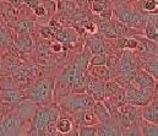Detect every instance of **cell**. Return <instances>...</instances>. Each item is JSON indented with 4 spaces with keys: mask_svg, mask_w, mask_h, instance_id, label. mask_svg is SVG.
Here are the masks:
<instances>
[{
    "mask_svg": "<svg viewBox=\"0 0 158 136\" xmlns=\"http://www.w3.org/2000/svg\"><path fill=\"white\" fill-rule=\"evenodd\" d=\"M60 117V112L55 107L40 105L36 108L31 128L27 129V135H47V128L50 123H55L56 119Z\"/></svg>",
    "mask_w": 158,
    "mask_h": 136,
    "instance_id": "cell-1",
    "label": "cell"
},
{
    "mask_svg": "<svg viewBox=\"0 0 158 136\" xmlns=\"http://www.w3.org/2000/svg\"><path fill=\"white\" fill-rule=\"evenodd\" d=\"M54 84L53 80L49 77H43L37 80L25 93V98L35 102L36 104L40 105H47L50 102L52 94H53Z\"/></svg>",
    "mask_w": 158,
    "mask_h": 136,
    "instance_id": "cell-2",
    "label": "cell"
},
{
    "mask_svg": "<svg viewBox=\"0 0 158 136\" xmlns=\"http://www.w3.org/2000/svg\"><path fill=\"white\" fill-rule=\"evenodd\" d=\"M26 124V119L19 112L6 113L0 117V135H21Z\"/></svg>",
    "mask_w": 158,
    "mask_h": 136,
    "instance_id": "cell-3",
    "label": "cell"
},
{
    "mask_svg": "<svg viewBox=\"0 0 158 136\" xmlns=\"http://www.w3.org/2000/svg\"><path fill=\"white\" fill-rule=\"evenodd\" d=\"M94 102L96 101L88 93L77 92V93H74V94H70V96H66L65 98H63L60 104L64 109H66L71 113H76L80 110L91 108Z\"/></svg>",
    "mask_w": 158,
    "mask_h": 136,
    "instance_id": "cell-4",
    "label": "cell"
},
{
    "mask_svg": "<svg viewBox=\"0 0 158 136\" xmlns=\"http://www.w3.org/2000/svg\"><path fill=\"white\" fill-rule=\"evenodd\" d=\"M155 89H145V87H136L131 86L125 89V103L143 107L153 99Z\"/></svg>",
    "mask_w": 158,
    "mask_h": 136,
    "instance_id": "cell-5",
    "label": "cell"
},
{
    "mask_svg": "<svg viewBox=\"0 0 158 136\" xmlns=\"http://www.w3.org/2000/svg\"><path fill=\"white\" fill-rule=\"evenodd\" d=\"M115 14H117L118 21L127 25V26H130V27H136V26L146 25V21H147V16L146 15H143L139 10L123 6V4L118 5V7L115 10Z\"/></svg>",
    "mask_w": 158,
    "mask_h": 136,
    "instance_id": "cell-6",
    "label": "cell"
},
{
    "mask_svg": "<svg viewBox=\"0 0 158 136\" xmlns=\"http://www.w3.org/2000/svg\"><path fill=\"white\" fill-rule=\"evenodd\" d=\"M103 85L104 81L99 80L89 74L85 75V92L92 96L94 101H103L104 93H103Z\"/></svg>",
    "mask_w": 158,
    "mask_h": 136,
    "instance_id": "cell-7",
    "label": "cell"
},
{
    "mask_svg": "<svg viewBox=\"0 0 158 136\" xmlns=\"http://www.w3.org/2000/svg\"><path fill=\"white\" fill-rule=\"evenodd\" d=\"M137 71V58L131 49H125L119 60V74H135Z\"/></svg>",
    "mask_w": 158,
    "mask_h": 136,
    "instance_id": "cell-8",
    "label": "cell"
},
{
    "mask_svg": "<svg viewBox=\"0 0 158 136\" xmlns=\"http://www.w3.org/2000/svg\"><path fill=\"white\" fill-rule=\"evenodd\" d=\"M132 85L136 87H145V89H155L156 86V79L150 75L147 71H145L143 69L140 71L135 72L134 80H132Z\"/></svg>",
    "mask_w": 158,
    "mask_h": 136,
    "instance_id": "cell-9",
    "label": "cell"
},
{
    "mask_svg": "<svg viewBox=\"0 0 158 136\" xmlns=\"http://www.w3.org/2000/svg\"><path fill=\"white\" fill-rule=\"evenodd\" d=\"M91 109H92L93 114L96 115L98 123L106 122L109 118H112V114H110V103L108 101H106V102L97 101V103L96 102L93 103V105L91 107Z\"/></svg>",
    "mask_w": 158,
    "mask_h": 136,
    "instance_id": "cell-10",
    "label": "cell"
},
{
    "mask_svg": "<svg viewBox=\"0 0 158 136\" xmlns=\"http://www.w3.org/2000/svg\"><path fill=\"white\" fill-rule=\"evenodd\" d=\"M0 99L4 104H19L25 99V93L17 89L2 90L0 92Z\"/></svg>",
    "mask_w": 158,
    "mask_h": 136,
    "instance_id": "cell-11",
    "label": "cell"
},
{
    "mask_svg": "<svg viewBox=\"0 0 158 136\" xmlns=\"http://www.w3.org/2000/svg\"><path fill=\"white\" fill-rule=\"evenodd\" d=\"M114 124L110 123V118L106 122H102L101 125L97 128V135L102 136H117L123 135V129H120L117 124V120L114 119Z\"/></svg>",
    "mask_w": 158,
    "mask_h": 136,
    "instance_id": "cell-12",
    "label": "cell"
},
{
    "mask_svg": "<svg viewBox=\"0 0 158 136\" xmlns=\"http://www.w3.org/2000/svg\"><path fill=\"white\" fill-rule=\"evenodd\" d=\"M141 118L151 123H158V103L157 99H152L150 103L142 107Z\"/></svg>",
    "mask_w": 158,
    "mask_h": 136,
    "instance_id": "cell-13",
    "label": "cell"
},
{
    "mask_svg": "<svg viewBox=\"0 0 158 136\" xmlns=\"http://www.w3.org/2000/svg\"><path fill=\"white\" fill-rule=\"evenodd\" d=\"M15 45L21 53H30L33 49V41L28 33H17Z\"/></svg>",
    "mask_w": 158,
    "mask_h": 136,
    "instance_id": "cell-14",
    "label": "cell"
},
{
    "mask_svg": "<svg viewBox=\"0 0 158 136\" xmlns=\"http://www.w3.org/2000/svg\"><path fill=\"white\" fill-rule=\"evenodd\" d=\"M86 71L89 75H92V76H94V77H97L99 80H103V81H107V80H109L112 77L110 76V71H109V69H108V66L106 64H103V65H89L86 69Z\"/></svg>",
    "mask_w": 158,
    "mask_h": 136,
    "instance_id": "cell-15",
    "label": "cell"
},
{
    "mask_svg": "<svg viewBox=\"0 0 158 136\" xmlns=\"http://www.w3.org/2000/svg\"><path fill=\"white\" fill-rule=\"evenodd\" d=\"M1 15L4 16L7 23L14 25L17 21L19 11L11 2H1Z\"/></svg>",
    "mask_w": 158,
    "mask_h": 136,
    "instance_id": "cell-16",
    "label": "cell"
},
{
    "mask_svg": "<svg viewBox=\"0 0 158 136\" xmlns=\"http://www.w3.org/2000/svg\"><path fill=\"white\" fill-rule=\"evenodd\" d=\"M76 119L79 120L81 125H94L98 123V120H97V118L93 114L91 108L76 112Z\"/></svg>",
    "mask_w": 158,
    "mask_h": 136,
    "instance_id": "cell-17",
    "label": "cell"
},
{
    "mask_svg": "<svg viewBox=\"0 0 158 136\" xmlns=\"http://www.w3.org/2000/svg\"><path fill=\"white\" fill-rule=\"evenodd\" d=\"M98 30L103 36L108 38H117V31H115L114 22H112L110 20H103L102 22H99Z\"/></svg>",
    "mask_w": 158,
    "mask_h": 136,
    "instance_id": "cell-18",
    "label": "cell"
},
{
    "mask_svg": "<svg viewBox=\"0 0 158 136\" xmlns=\"http://www.w3.org/2000/svg\"><path fill=\"white\" fill-rule=\"evenodd\" d=\"M55 129L58 134L68 135L73 130V122L68 118H58L55 122Z\"/></svg>",
    "mask_w": 158,
    "mask_h": 136,
    "instance_id": "cell-19",
    "label": "cell"
},
{
    "mask_svg": "<svg viewBox=\"0 0 158 136\" xmlns=\"http://www.w3.org/2000/svg\"><path fill=\"white\" fill-rule=\"evenodd\" d=\"M140 130H141V135H146V136L158 135L157 123H151V122L145 120V119H142V122L140 123Z\"/></svg>",
    "mask_w": 158,
    "mask_h": 136,
    "instance_id": "cell-20",
    "label": "cell"
},
{
    "mask_svg": "<svg viewBox=\"0 0 158 136\" xmlns=\"http://www.w3.org/2000/svg\"><path fill=\"white\" fill-rule=\"evenodd\" d=\"M142 69L147 71L150 75H152L156 80L158 79V60L157 56H152L150 59H146L142 64Z\"/></svg>",
    "mask_w": 158,
    "mask_h": 136,
    "instance_id": "cell-21",
    "label": "cell"
},
{
    "mask_svg": "<svg viewBox=\"0 0 158 136\" xmlns=\"http://www.w3.org/2000/svg\"><path fill=\"white\" fill-rule=\"evenodd\" d=\"M114 26H115V31H117V37H131L137 33L135 30H132V27H130L120 21H114Z\"/></svg>",
    "mask_w": 158,
    "mask_h": 136,
    "instance_id": "cell-22",
    "label": "cell"
},
{
    "mask_svg": "<svg viewBox=\"0 0 158 136\" xmlns=\"http://www.w3.org/2000/svg\"><path fill=\"white\" fill-rule=\"evenodd\" d=\"M33 22L28 19H22V20H17L14 23V30L16 33H30V31L32 30Z\"/></svg>",
    "mask_w": 158,
    "mask_h": 136,
    "instance_id": "cell-23",
    "label": "cell"
},
{
    "mask_svg": "<svg viewBox=\"0 0 158 136\" xmlns=\"http://www.w3.org/2000/svg\"><path fill=\"white\" fill-rule=\"evenodd\" d=\"M87 43H88V48L92 52V54H96V53H106V48H104V44H103L102 39H99L97 36L89 37L87 39Z\"/></svg>",
    "mask_w": 158,
    "mask_h": 136,
    "instance_id": "cell-24",
    "label": "cell"
},
{
    "mask_svg": "<svg viewBox=\"0 0 158 136\" xmlns=\"http://www.w3.org/2000/svg\"><path fill=\"white\" fill-rule=\"evenodd\" d=\"M108 102L110 103L112 107H115V108H119V107L124 105L125 104V89L120 87L112 97L108 98Z\"/></svg>",
    "mask_w": 158,
    "mask_h": 136,
    "instance_id": "cell-25",
    "label": "cell"
},
{
    "mask_svg": "<svg viewBox=\"0 0 158 136\" xmlns=\"http://www.w3.org/2000/svg\"><path fill=\"white\" fill-rule=\"evenodd\" d=\"M121 86L119 85L117 81H112L110 79L104 81V85H103V93H104V98L108 99L109 97H112L117 91L120 89Z\"/></svg>",
    "mask_w": 158,
    "mask_h": 136,
    "instance_id": "cell-26",
    "label": "cell"
},
{
    "mask_svg": "<svg viewBox=\"0 0 158 136\" xmlns=\"http://www.w3.org/2000/svg\"><path fill=\"white\" fill-rule=\"evenodd\" d=\"M117 47L121 49H137V41L130 37H117Z\"/></svg>",
    "mask_w": 158,
    "mask_h": 136,
    "instance_id": "cell-27",
    "label": "cell"
},
{
    "mask_svg": "<svg viewBox=\"0 0 158 136\" xmlns=\"http://www.w3.org/2000/svg\"><path fill=\"white\" fill-rule=\"evenodd\" d=\"M146 22H147V26L145 27V31H143L145 37H146L147 39H151V41L157 42V39H158V26L157 25H155L153 22L148 21V20H147Z\"/></svg>",
    "mask_w": 158,
    "mask_h": 136,
    "instance_id": "cell-28",
    "label": "cell"
},
{
    "mask_svg": "<svg viewBox=\"0 0 158 136\" xmlns=\"http://www.w3.org/2000/svg\"><path fill=\"white\" fill-rule=\"evenodd\" d=\"M106 65L108 66L112 77L119 74V59H117V56H114V55H112V56H107Z\"/></svg>",
    "mask_w": 158,
    "mask_h": 136,
    "instance_id": "cell-29",
    "label": "cell"
},
{
    "mask_svg": "<svg viewBox=\"0 0 158 136\" xmlns=\"http://www.w3.org/2000/svg\"><path fill=\"white\" fill-rule=\"evenodd\" d=\"M12 44V38L10 33L0 25V47H10Z\"/></svg>",
    "mask_w": 158,
    "mask_h": 136,
    "instance_id": "cell-30",
    "label": "cell"
},
{
    "mask_svg": "<svg viewBox=\"0 0 158 136\" xmlns=\"http://www.w3.org/2000/svg\"><path fill=\"white\" fill-rule=\"evenodd\" d=\"M109 5H110L109 0H93L92 1V11L96 14H101Z\"/></svg>",
    "mask_w": 158,
    "mask_h": 136,
    "instance_id": "cell-31",
    "label": "cell"
},
{
    "mask_svg": "<svg viewBox=\"0 0 158 136\" xmlns=\"http://www.w3.org/2000/svg\"><path fill=\"white\" fill-rule=\"evenodd\" d=\"M106 60H107V55L104 53H96L89 58L88 64L89 65H103L106 64Z\"/></svg>",
    "mask_w": 158,
    "mask_h": 136,
    "instance_id": "cell-32",
    "label": "cell"
},
{
    "mask_svg": "<svg viewBox=\"0 0 158 136\" xmlns=\"http://www.w3.org/2000/svg\"><path fill=\"white\" fill-rule=\"evenodd\" d=\"M80 136H94L97 135V128L93 125H81L79 131Z\"/></svg>",
    "mask_w": 158,
    "mask_h": 136,
    "instance_id": "cell-33",
    "label": "cell"
},
{
    "mask_svg": "<svg viewBox=\"0 0 158 136\" xmlns=\"http://www.w3.org/2000/svg\"><path fill=\"white\" fill-rule=\"evenodd\" d=\"M157 0H143L142 1V9L145 11H150L153 12L155 10H157Z\"/></svg>",
    "mask_w": 158,
    "mask_h": 136,
    "instance_id": "cell-34",
    "label": "cell"
},
{
    "mask_svg": "<svg viewBox=\"0 0 158 136\" xmlns=\"http://www.w3.org/2000/svg\"><path fill=\"white\" fill-rule=\"evenodd\" d=\"M33 11H35V15H36L37 17H44V16L47 15V9H45L44 5L40 4V2L33 9Z\"/></svg>",
    "mask_w": 158,
    "mask_h": 136,
    "instance_id": "cell-35",
    "label": "cell"
},
{
    "mask_svg": "<svg viewBox=\"0 0 158 136\" xmlns=\"http://www.w3.org/2000/svg\"><path fill=\"white\" fill-rule=\"evenodd\" d=\"M40 36H42L44 39H50L52 37H54L52 30H50L48 26H47V27H40Z\"/></svg>",
    "mask_w": 158,
    "mask_h": 136,
    "instance_id": "cell-36",
    "label": "cell"
},
{
    "mask_svg": "<svg viewBox=\"0 0 158 136\" xmlns=\"http://www.w3.org/2000/svg\"><path fill=\"white\" fill-rule=\"evenodd\" d=\"M81 26L85 28V31H87V32H91V33H93L94 31H96V26L93 25V23H91V22H81Z\"/></svg>",
    "mask_w": 158,
    "mask_h": 136,
    "instance_id": "cell-37",
    "label": "cell"
},
{
    "mask_svg": "<svg viewBox=\"0 0 158 136\" xmlns=\"http://www.w3.org/2000/svg\"><path fill=\"white\" fill-rule=\"evenodd\" d=\"M40 0H22V4H25L27 7H30L31 10H33L38 4Z\"/></svg>",
    "mask_w": 158,
    "mask_h": 136,
    "instance_id": "cell-38",
    "label": "cell"
},
{
    "mask_svg": "<svg viewBox=\"0 0 158 136\" xmlns=\"http://www.w3.org/2000/svg\"><path fill=\"white\" fill-rule=\"evenodd\" d=\"M52 49H53L54 52H60V50L63 49V45H61L60 42H55V43L52 44Z\"/></svg>",
    "mask_w": 158,
    "mask_h": 136,
    "instance_id": "cell-39",
    "label": "cell"
},
{
    "mask_svg": "<svg viewBox=\"0 0 158 136\" xmlns=\"http://www.w3.org/2000/svg\"><path fill=\"white\" fill-rule=\"evenodd\" d=\"M9 2H11L15 7H19L22 4V0H9Z\"/></svg>",
    "mask_w": 158,
    "mask_h": 136,
    "instance_id": "cell-40",
    "label": "cell"
},
{
    "mask_svg": "<svg viewBox=\"0 0 158 136\" xmlns=\"http://www.w3.org/2000/svg\"><path fill=\"white\" fill-rule=\"evenodd\" d=\"M5 72H6V69H5L4 64L0 61V76H4V75H5Z\"/></svg>",
    "mask_w": 158,
    "mask_h": 136,
    "instance_id": "cell-41",
    "label": "cell"
},
{
    "mask_svg": "<svg viewBox=\"0 0 158 136\" xmlns=\"http://www.w3.org/2000/svg\"><path fill=\"white\" fill-rule=\"evenodd\" d=\"M113 4H115V5H121V4H125L127 0H110Z\"/></svg>",
    "mask_w": 158,
    "mask_h": 136,
    "instance_id": "cell-42",
    "label": "cell"
},
{
    "mask_svg": "<svg viewBox=\"0 0 158 136\" xmlns=\"http://www.w3.org/2000/svg\"><path fill=\"white\" fill-rule=\"evenodd\" d=\"M0 1H1V0H0Z\"/></svg>",
    "mask_w": 158,
    "mask_h": 136,
    "instance_id": "cell-43",
    "label": "cell"
}]
</instances>
